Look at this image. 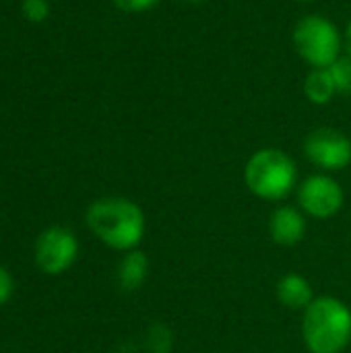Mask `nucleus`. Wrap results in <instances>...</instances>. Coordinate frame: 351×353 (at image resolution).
<instances>
[{
  "mask_svg": "<svg viewBox=\"0 0 351 353\" xmlns=\"http://www.w3.org/2000/svg\"><path fill=\"white\" fill-rule=\"evenodd\" d=\"M308 223L300 207L279 205L269 217V236L277 246L292 248L300 244L306 236Z\"/></svg>",
  "mask_w": 351,
  "mask_h": 353,
  "instance_id": "8",
  "label": "nucleus"
},
{
  "mask_svg": "<svg viewBox=\"0 0 351 353\" xmlns=\"http://www.w3.org/2000/svg\"><path fill=\"white\" fill-rule=\"evenodd\" d=\"M302 149L306 159L325 174L341 172L351 163V139L331 126H321L308 132Z\"/></svg>",
  "mask_w": 351,
  "mask_h": 353,
  "instance_id": "6",
  "label": "nucleus"
},
{
  "mask_svg": "<svg viewBox=\"0 0 351 353\" xmlns=\"http://www.w3.org/2000/svg\"><path fill=\"white\" fill-rule=\"evenodd\" d=\"M182 2H188V4H203V2H207V0H182Z\"/></svg>",
  "mask_w": 351,
  "mask_h": 353,
  "instance_id": "18",
  "label": "nucleus"
},
{
  "mask_svg": "<svg viewBox=\"0 0 351 353\" xmlns=\"http://www.w3.org/2000/svg\"><path fill=\"white\" fill-rule=\"evenodd\" d=\"M23 12L29 21H43L50 14V6L46 0H23Z\"/></svg>",
  "mask_w": 351,
  "mask_h": 353,
  "instance_id": "14",
  "label": "nucleus"
},
{
  "mask_svg": "<svg viewBox=\"0 0 351 353\" xmlns=\"http://www.w3.org/2000/svg\"><path fill=\"white\" fill-rule=\"evenodd\" d=\"M327 70L333 79L337 93H351V58L348 54L337 58Z\"/></svg>",
  "mask_w": 351,
  "mask_h": 353,
  "instance_id": "12",
  "label": "nucleus"
},
{
  "mask_svg": "<svg viewBox=\"0 0 351 353\" xmlns=\"http://www.w3.org/2000/svg\"><path fill=\"white\" fill-rule=\"evenodd\" d=\"M149 267H151L149 256L143 250L134 248V250L124 252V256H122V261L118 265V285H120V290L128 292V294L139 292L145 285L147 277H149Z\"/></svg>",
  "mask_w": 351,
  "mask_h": 353,
  "instance_id": "10",
  "label": "nucleus"
},
{
  "mask_svg": "<svg viewBox=\"0 0 351 353\" xmlns=\"http://www.w3.org/2000/svg\"><path fill=\"white\" fill-rule=\"evenodd\" d=\"M302 339L310 353H343L351 343V308L335 296H317L302 312Z\"/></svg>",
  "mask_w": 351,
  "mask_h": 353,
  "instance_id": "2",
  "label": "nucleus"
},
{
  "mask_svg": "<svg viewBox=\"0 0 351 353\" xmlns=\"http://www.w3.org/2000/svg\"><path fill=\"white\" fill-rule=\"evenodd\" d=\"M292 43L310 68H329L345 50L341 29L325 14L302 17L294 25Z\"/></svg>",
  "mask_w": 351,
  "mask_h": 353,
  "instance_id": "4",
  "label": "nucleus"
},
{
  "mask_svg": "<svg viewBox=\"0 0 351 353\" xmlns=\"http://www.w3.org/2000/svg\"><path fill=\"white\" fill-rule=\"evenodd\" d=\"M302 91L312 105H327L337 95V89L327 68H310L304 79Z\"/></svg>",
  "mask_w": 351,
  "mask_h": 353,
  "instance_id": "11",
  "label": "nucleus"
},
{
  "mask_svg": "<svg viewBox=\"0 0 351 353\" xmlns=\"http://www.w3.org/2000/svg\"><path fill=\"white\" fill-rule=\"evenodd\" d=\"M345 205V190L331 174H310L298 184V207L312 219H331Z\"/></svg>",
  "mask_w": 351,
  "mask_h": 353,
  "instance_id": "5",
  "label": "nucleus"
},
{
  "mask_svg": "<svg viewBox=\"0 0 351 353\" xmlns=\"http://www.w3.org/2000/svg\"><path fill=\"white\" fill-rule=\"evenodd\" d=\"M85 221L99 242L118 252L139 248L147 232L143 209L124 196H103L93 201L85 213Z\"/></svg>",
  "mask_w": 351,
  "mask_h": 353,
  "instance_id": "1",
  "label": "nucleus"
},
{
  "mask_svg": "<svg viewBox=\"0 0 351 353\" xmlns=\"http://www.w3.org/2000/svg\"><path fill=\"white\" fill-rule=\"evenodd\" d=\"M149 347L151 352L155 353H168L172 350V337H170V331L163 327L161 335H157V327L151 329V339H149Z\"/></svg>",
  "mask_w": 351,
  "mask_h": 353,
  "instance_id": "15",
  "label": "nucleus"
},
{
  "mask_svg": "<svg viewBox=\"0 0 351 353\" xmlns=\"http://www.w3.org/2000/svg\"><path fill=\"white\" fill-rule=\"evenodd\" d=\"M10 296H12V277L4 267H0V306H4Z\"/></svg>",
  "mask_w": 351,
  "mask_h": 353,
  "instance_id": "16",
  "label": "nucleus"
},
{
  "mask_svg": "<svg viewBox=\"0 0 351 353\" xmlns=\"http://www.w3.org/2000/svg\"><path fill=\"white\" fill-rule=\"evenodd\" d=\"M343 46H345V54L351 58V19L345 25V31H343Z\"/></svg>",
  "mask_w": 351,
  "mask_h": 353,
  "instance_id": "17",
  "label": "nucleus"
},
{
  "mask_svg": "<svg viewBox=\"0 0 351 353\" xmlns=\"http://www.w3.org/2000/svg\"><path fill=\"white\" fill-rule=\"evenodd\" d=\"M277 302L294 312H304L314 302V288L312 283L300 273H285L275 285Z\"/></svg>",
  "mask_w": 351,
  "mask_h": 353,
  "instance_id": "9",
  "label": "nucleus"
},
{
  "mask_svg": "<svg viewBox=\"0 0 351 353\" xmlns=\"http://www.w3.org/2000/svg\"><path fill=\"white\" fill-rule=\"evenodd\" d=\"M296 2H302V4H312V2H317V0H296Z\"/></svg>",
  "mask_w": 351,
  "mask_h": 353,
  "instance_id": "19",
  "label": "nucleus"
},
{
  "mask_svg": "<svg viewBox=\"0 0 351 353\" xmlns=\"http://www.w3.org/2000/svg\"><path fill=\"white\" fill-rule=\"evenodd\" d=\"M298 165L290 153L277 147L254 151L244 165V184L261 201L279 203L298 188Z\"/></svg>",
  "mask_w": 351,
  "mask_h": 353,
  "instance_id": "3",
  "label": "nucleus"
},
{
  "mask_svg": "<svg viewBox=\"0 0 351 353\" xmlns=\"http://www.w3.org/2000/svg\"><path fill=\"white\" fill-rule=\"evenodd\" d=\"M116 8H120L122 12H128V14H141V12H147L151 8H155L161 0H112Z\"/></svg>",
  "mask_w": 351,
  "mask_h": 353,
  "instance_id": "13",
  "label": "nucleus"
},
{
  "mask_svg": "<svg viewBox=\"0 0 351 353\" xmlns=\"http://www.w3.org/2000/svg\"><path fill=\"white\" fill-rule=\"evenodd\" d=\"M79 254L77 236L68 228H48L35 242V265L46 275H62L68 271Z\"/></svg>",
  "mask_w": 351,
  "mask_h": 353,
  "instance_id": "7",
  "label": "nucleus"
}]
</instances>
